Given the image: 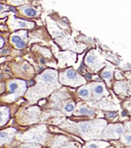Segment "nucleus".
<instances>
[{
    "mask_svg": "<svg viewBox=\"0 0 131 148\" xmlns=\"http://www.w3.org/2000/svg\"><path fill=\"white\" fill-rule=\"evenodd\" d=\"M67 148H77L76 147H74V146H72V145H71V146H69V147H67Z\"/></svg>",
    "mask_w": 131,
    "mask_h": 148,
    "instance_id": "19",
    "label": "nucleus"
},
{
    "mask_svg": "<svg viewBox=\"0 0 131 148\" xmlns=\"http://www.w3.org/2000/svg\"><path fill=\"white\" fill-rule=\"evenodd\" d=\"M74 109V106H73V104H68V105H67L66 106H65V110H66V111H67V112H71L72 110Z\"/></svg>",
    "mask_w": 131,
    "mask_h": 148,
    "instance_id": "12",
    "label": "nucleus"
},
{
    "mask_svg": "<svg viewBox=\"0 0 131 148\" xmlns=\"http://www.w3.org/2000/svg\"><path fill=\"white\" fill-rule=\"evenodd\" d=\"M115 115H116L115 113H109L108 116L109 117V118H114V117L115 116Z\"/></svg>",
    "mask_w": 131,
    "mask_h": 148,
    "instance_id": "16",
    "label": "nucleus"
},
{
    "mask_svg": "<svg viewBox=\"0 0 131 148\" xmlns=\"http://www.w3.org/2000/svg\"><path fill=\"white\" fill-rule=\"evenodd\" d=\"M21 148H39L38 146H35V145H24Z\"/></svg>",
    "mask_w": 131,
    "mask_h": 148,
    "instance_id": "15",
    "label": "nucleus"
},
{
    "mask_svg": "<svg viewBox=\"0 0 131 148\" xmlns=\"http://www.w3.org/2000/svg\"><path fill=\"white\" fill-rule=\"evenodd\" d=\"M18 88H19V85H18L17 82L14 81V82L9 84V90H10L11 93H15L16 90H18Z\"/></svg>",
    "mask_w": 131,
    "mask_h": 148,
    "instance_id": "6",
    "label": "nucleus"
},
{
    "mask_svg": "<svg viewBox=\"0 0 131 148\" xmlns=\"http://www.w3.org/2000/svg\"><path fill=\"white\" fill-rule=\"evenodd\" d=\"M23 12L24 14H26V15L29 16V17H35V16L37 15L36 10L32 8H25L23 10Z\"/></svg>",
    "mask_w": 131,
    "mask_h": 148,
    "instance_id": "5",
    "label": "nucleus"
},
{
    "mask_svg": "<svg viewBox=\"0 0 131 148\" xmlns=\"http://www.w3.org/2000/svg\"><path fill=\"white\" fill-rule=\"evenodd\" d=\"M3 9H4V7L2 6V5H0V12H1L2 10H3Z\"/></svg>",
    "mask_w": 131,
    "mask_h": 148,
    "instance_id": "18",
    "label": "nucleus"
},
{
    "mask_svg": "<svg viewBox=\"0 0 131 148\" xmlns=\"http://www.w3.org/2000/svg\"><path fill=\"white\" fill-rule=\"evenodd\" d=\"M102 76H103V78L106 79H108L112 78V76H113V73H112V71H110V70H105V71H103V72Z\"/></svg>",
    "mask_w": 131,
    "mask_h": 148,
    "instance_id": "8",
    "label": "nucleus"
},
{
    "mask_svg": "<svg viewBox=\"0 0 131 148\" xmlns=\"http://www.w3.org/2000/svg\"><path fill=\"white\" fill-rule=\"evenodd\" d=\"M122 140H123V143H126L127 142L130 145V135H124Z\"/></svg>",
    "mask_w": 131,
    "mask_h": 148,
    "instance_id": "11",
    "label": "nucleus"
},
{
    "mask_svg": "<svg viewBox=\"0 0 131 148\" xmlns=\"http://www.w3.org/2000/svg\"><path fill=\"white\" fill-rule=\"evenodd\" d=\"M13 138V135L9 134L8 132H0V146L4 142H8Z\"/></svg>",
    "mask_w": 131,
    "mask_h": 148,
    "instance_id": "3",
    "label": "nucleus"
},
{
    "mask_svg": "<svg viewBox=\"0 0 131 148\" xmlns=\"http://www.w3.org/2000/svg\"><path fill=\"white\" fill-rule=\"evenodd\" d=\"M78 112H79L80 114H84V115H93V110L87 109V108H85V107L81 108V109L79 110Z\"/></svg>",
    "mask_w": 131,
    "mask_h": 148,
    "instance_id": "7",
    "label": "nucleus"
},
{
    "mask_svg": "<svg viewBox=\"0 0 131 148\" xmlns=\"http://www.w3.org/2000/svg\"><path fill=\"white\" fill-rule=\"evenodd\" d=\"M3 121V113H2V111L0 110V122Z\"/></svg>",
    "mask_w": 131,
    "mask_h": 148,
    "instance_id": "17",
    "label": "nucleus"
},
{
    "mask_svg": "<svg viewBox=\"0 0 131 148\" xmlns=\"http://www.w3.org/2000/svg\"><path fill=\"white\" fill-rule=\"evenodd\" d=\"M19 40H21V38H20L19 36H18V35H14V36L11 38V41H12L13 43H15V44H17Z\"/></svg>",
    "mask_w": 131,
    "mask_h": 148,
    "instance_id": "14",
    "label": "nucleus"
},
{
    "mask_svg": "<svg viewBox=\"0 0 131 148\" xmlns=\"http://www.w3.org/2000/svg\"><path fill=\"white\" fill-rule=\"evenodd\" d=\"M16 45V47L17 48H19V49H21V48H24V47L25 46V42L24 41V40H19L17 44H15Z\"/></svg>",
    "mask_w": 131,
    "mask_h": 148,
    "instance_id": "13",
    "label": "nucleus"
},
{
    "mask_svg": "<svg viewBox=\"0 0 131 148\" xmlns=\"http://www.w3.org/2000/svg\"><path fill=\"white\" fill-rule=\"evenodd\" d=\"M65 75H66L67 79H70V81H71V80H77L78 76H79L77 72L72 70H68L65 73Z\"/></svg>",
    "mask_w": 131,
    "mask_h": 148,
    "instance_id": "4",
    "label": "nucleus"
},
{
    "mask_svg": "<svg viewBox=\"0 0 131 148\" xmlns=\"http://www.w3.org/2000/svg\"><path fill=\"white\" fill-rule=\"evenodd\" d=\"M79 95L80 96L83 97V98H88V95H89V92H88V90L87 89H82L79 90Z\"/></svg>",
    "mask_w": 131,
    "mask_h": 148,
    "instance_id": "9",
    "label": "nucleus"
},
{
    "mask_svg": "<svg viewBox=\"0 0 131 148\" xmlns=\"http://www.w3.org/2000/svg\"><path fill=\"white\" fill-rule=\"evenodd\" d=\"M94 91H95V93L96 94L99 95V94L103 93L104 89H103V86H101V85H98V86H95V88H94Z\"/></svg>",
    "mask_w": 131,
    "mask_h": 148,
    "instance_id": "10",
    "label": "nucleus"
},
{
    "mask_svg": "<svg viewBox=\"0 0 131 148\" xmlns=\"http://www.w3.org/2000/svg\"><path fill=\"white\" fill-rule=\"evenodd\" d=\"M108 145V143L103 141H92L87 143L84 148H105Z\"/></svg>",
    "mask_w": 131,
    "mask_h": 148,
    "instance_id": "2",
    "label": "nucleus"
},
{
    "mask_svg": "<svg viewBox=\"0 0 131 148\" xmlns=\"http://www.w3.org/2000/svg\"><path fill=\"white\" fill-rule=\"evenodd\" d=\"M111 148H112V147H111Z\"/></svg>",
    "mask_w": 131,
    "mask_h": 148,
    "instance_id": "20",
    "label": "nucleus"
},
{
    "mask_svg": "<svg viewBox=\"0 0 131 148\" xmlns=\"http://www.w3.org/2000/svg\"><path fill=\"white\" fill-rule=\"evenodd\" d=\"M122 132H123L122 125H114L113 128H112V125H110L106 136H104L103 137L104 138H110V139H112V138L116 139V138H119Z\"/></svg>",
    "mask_w": 131,
    "mask_h": 148,
    "instance_id": "1",
    "label": "nucleus"
}]
</instances>
